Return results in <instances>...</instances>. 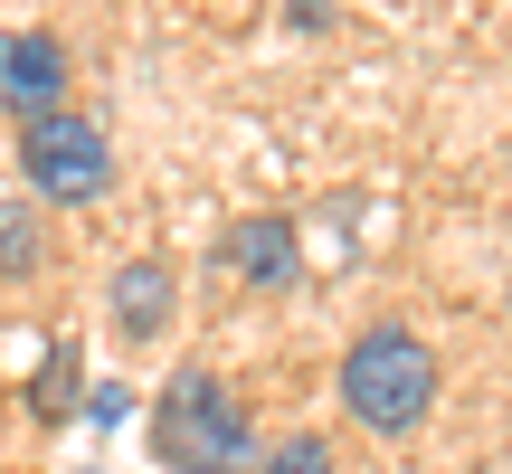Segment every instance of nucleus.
<instances>
[{
  "instance_id": "obj_1",
  "label": "nucleus",
  "mask_w": 512,
  "mask_h": 474,
  "mask_svg": "<svg viewBox=\"0 0 512 474\" xmlns=\"http://www.w3.org/2000/svg\"><path fill=\"white\" fill-rule=\"evenodd\" d=\"M152 456L171 474H247L256 465V427L238 408V389L219 370H171V389L152 399Z\"/></svg>"
},
{
  "instance_id": "obj_2",
  "label": "nucleus",
  "mask_w": 512,
  "mask_h": 474,
  "mask_svg": "<svg viewBox=\"0 0 512 474\" xmlns=\"http://www.w3.org/2000/svg\"><path fill=\"white\" fill-rule=\"evenodd\" d=\"M342 408L370 437H418L427 408H437V351L408 323H370L361 342L342 351Z\"/></svg>"
},
{
  "instance_id": "obj_3",
  "label": "nucleus",
  "mask_w": 512,
  "mask_h": 474,
  "mask_svg": "<svg viewBox=\"0 0 512 474\" xmlns=\"http://www.w3.org/2000/svg\"><path fill=\"white\" fill-rule=\"evenodd\" d=\"M19 171H29L38 200H95L114 181V152L86 114L48 105V114H19Z\"/></svg>"
},
{
  "instance_id": "obj_4",
  "label": "nucleus",
  "mask_w": 512,
  "mask_h": 474,
  "mask_svg": "<svg viewBox=\"0 0 512 474\" xmlns=\"http://www.w3.org/2000/svg\"><path fill=\"white\" fill-rule=\"evenodd\" d=\"M0 105H10V114H48V105H67V57H57V38H38V29H0Z\"/></svg>"
},
{
  "instance_id": "obj_5",
  "label": "nucleus",
  "mask_w": 512,
  "mask_h": 474,
  "mask_svg": "<svg viewBox=\"0 0 512 474\" xmlns=\"http://www.w3.org/2000/svg\"><path fill=\"white\" fill-rule=\"evenodd\" d=\"M114 323H124L133 342L171 323V266H162V256H133V266L114 275Z\"/></svg>"
},
{
  "instance_id": "obj_6",
  "label": "nucleus",
  "mask_w": 512,
  "mask_h": 474,
  "mask_svg": "<svg viewBox=\"0 0 512 474\" xmlns=\"http://www.w3.org/2000/svg\"><path fill=\"white\" fill-rule=\"evenodd\" d=\"M228 266H238L247 285H285L294 275V228L285 219H238L228 228Z\"/></svg>"
},
{
  "instance_id": "obj_7",
  "label": "nucleus",
  "mask_w": 512,
  "mask_h": 474,
  "mask_svg": "<svg viewBox=\"0 0 512 474\" xmlns=\"http://www.w3.org/2000/svg\"><path fill=\"white\" fill-rule=\"evenodd\" d=\"M67 399H76V351L57 342L48 370H38V389H29V408H38V418H67Z\"/></svg>"
},
{
  "instance_id": "obj_8",
  "label": "nucleus",
  "mask_w": 512,
  "mask_h": 474,
  "mask_svg": "<svg viewBox=\"0 0 512 474\" xmlns=\"http://www.w3.org/2000/svg\"><path fill=\"white\" fill-rule=\"evenodd\" d=\"M29 266H38V219H29V209H0V275L19 285Z\"/></svg>"
},
{
  "instance_id": "obj_9",
  "label": "nucleus",
  "mask_w": 512,
  "mask_h": 474,
  "mask_svg": "<svg viewBox=\"0 0 512 474\" xmlns=\"http://www.w3.org/2000/svg\"><path fill=\"white\" fill-rule=\"evenodd\" d=\"M256 474H332V446H323V437H285Z\"/></svg>"
}]
</instances>
